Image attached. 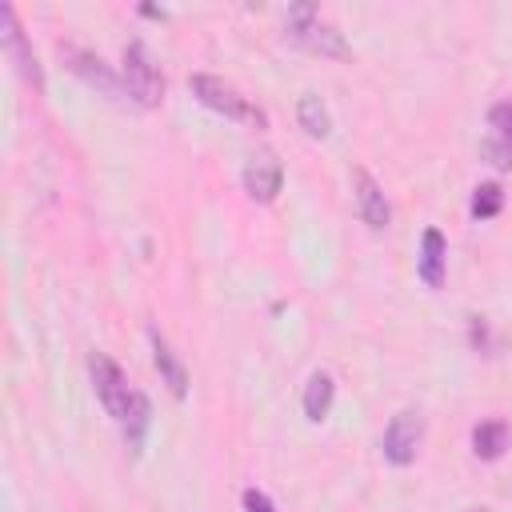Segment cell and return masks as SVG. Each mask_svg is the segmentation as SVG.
<instances>
[{
	"label": "cell",
	"mask_w": 512,
	"mask_h": 512,
	"mask_svg": "<svg viewBox=\"0 0 512 512\" xmlns=\"http://www.w3.org/2000/svg\"><path fill=\"white\" fill-rule=\"evenodd\" d=\"M188 88H192V96H196L204 108H212V112H220V116H228V120H236V124H248V128H268V112H264L256 100H248L240 88H232L224 76L192 72V76H188Z\"/></svg>",
	"instance_id": "1"
},
{
	"label": "cell",
	"mask_w": 512,
	"mask_h": 512,
	"mask_svg": "<svg viewBox=\"0 0 512 512\" xmlns=\"http://www.w3.org/2000/svg\"><path fill=\"white\" fill-rule=\"evenodd\" d=\"M284 28H288V40L316 52V56H332V60H344L352 48L344 40V32L320 16L316 4H292L288 16H284Z\"/></svg>",
	"instance_id": "2"
},
{
	"label": "cell",
	"mask_w": 512,
	"mask_h": 512,
	"mask_svg": "<svg viewBox=\"0 0 512 512\" xmlns=\"http://www.w3.org/2000/svg\"><path fill=\"white\" fill-rule=\"evenodd\" d=\"M120 68H124V84H128V100H136L140 108H156L164 100V72L160 64L152 60L148 44L140 36H132L120 52Z\"/></svg>",
	"instance_id": "3"
},
{
	"label": "cell",
	"mask_w": 512,
	"mask_h": 512,
	"mask_svg": "<svg viewBox=\"0 0 512 512\" xmlns=\"http://www.w3.org/2000/svg\"><path fill=\"white\" fill-rule=\"evenodd\" d=\"M88 376H92V388H96V400L104 404V412L116 424H124L132 412V400H136V388L128 384L124 368L108 352H88Z\"/></svg>",
	"instance_id": "4"
},
{
	"label": "cell",
	"mask_w": 512,
	"mask_h": 512,
	"mask_svg": "<svg viewBox=\"0 0 512 512\" xmlns=\"http://www.w3.org/2000/svg\"><path fill=\"white\" fill-rule=\"evenodd\" d=\"M60 60H64V68L72 72V76H80L88 88H96L100 96H108V100H128V84H124V76H116V68L104 60V56H96V52H88V48H80V44H60Z\"/></svg>",
	"instance_id": "5"
},
{
	"label": "cell",
	"mask_w": 512,
	"mask_h": 512,
	"mask_svg": "<svg viewBox=\"0 0 512 512\" xmlns=\"http://www.w3.org/2000/svg\"><path fill=\"white\" fill-rule=\"evenodd\" d=\"M420 444H424V412L420 408H400L384 424V436H380L384 460L396 464V468H408L420 456Z\"/></svg>",
	"instance_id": "6"
},
{
	"label": "cell",
	"mask_w": 512,
	"mask_h": 512,
	"mask_svg": "<svg viewBox=\"0 0 512 512\" xmlns=\"http://www.w3.org/2000/svg\"><path fill=\"white\" fill-rule=\"evenodd\" d=\"M0 36H4V48H8L16 72L40 92V88H44V68H40V60H36V52H32V44H28V36H24V28H20L12 4H0Z\"/></svg>",
	"instance_id": "7"
},
{
	"label": "cell",
	"mask_w": 512,
	"mask_h": 512,
	"mask_svg": "<svg viewBox=\"0 0 512 512\" xmlns=\"http://www.w3.org/2000/svg\"><path fill=\"white\" fill-rule=\"evenodd\" d=\"M352 196H356V212L372 232H384L392 224V204L384 196V188L376 184V176L368 168H352Z\"/></svg>",
	"instance_id": "8"
},
{
	"label": "cell",
	"mask_w": 512,
	"mask_h": 512,
	"mask_svg": "<svg viewBox=\"0 0 512 512\" xmlns=\"http://www.w3.org/2000/svg\"><path fill=\"white\" fill-rule=\"evenodd\" d=\"M240 184H244V192H248L256 204H272V200L280 196V188H284V168H280V160H276L272 152H256V156L244 164Z\"/></svg>",
	"instance_id": "9"
},
{
	"label": "cell",
	"mask_w": 512,
	"mask_h": 512,
	"mask_svg": "<svg viewBox=\"0 0 512 512\" xmlns=\"http://www.w3.org/2000/svg\"><path fill=\"white\" fill-rule=\"evenodd\" d=\"M148 344H152V364H156V372H160V384H168V392H172L176 400H184V396H188V368H184L180 352L168 344V336H164L156 324L148 328Z\"/></svg>",
	"instance_id": "10"
},
{
	"label": "cell",
	"mask_w": 512,
	"mask_h": 512,
	"mask_svg": "<svg viewBox=\"0 0 512 512\" xmlns=\"http://www.w3.org/2000/svg\"><path fill=\"white\" fill-rule=\"evenodd\" d=\"M444 268H448V240L440 228H424L420 236V256H416V272L428 288H440L444 284Z\"/></svg>",
	"instance_id": "11"
},
{
	"label": "cell",
	"mask_w": 512,
	"mask_h": 512,
	"mask_svg": "<svg viewBox=\"0 0 512 512\" xmlns=\"http://www.w3.org/2000/svg\"><path fill=\"white\" fill-rule=\"evenodd\" d=\"M508 444H512V428H508V420H500V416H488V420H480V424L472 428V452H476L480 460H500V456L508 452Z\"/></svg>",
	"instance_id": "12"
},
{
	"label": "cell",
	"mask_w": 512,
	"mask_h": 512,
	"mask_svg": "<svg viewBox=\"0 0 512 512\" xmlns=\"http://www.w3.org/2000/svg\"><path fill=\"white\" fill-rule=\"evenodd\" d=\"M332 400H336V380L328 372H312L308 384H304V396H300V408L312 424H320L328 412H332Z\"/></svg>",
	"instance_id": "13"
},
{
	"label": "cell",
	"mask_w": 512,
	"mask_h": 512,
	"mask_svg": "<svg viewBox=\"0 0 512 512\" xmlns=\"http://www.w3.org/2000/svg\"><path fill=\"white\" fill-rule=\"evenodd\" d=\"M296 120H300L304 136H312V140H324V136L332 132V116H328V104H324L316 92H304V96L296 100Z\"/></svg>",
	"instance_id": "14"
},
{
	"label": "cell",
	"mask_w": 512,
	"mask_h": 512,
	"mask_svg": "<svg viewBox=\"0 0 512 512\" xmlns=\"http://www.w3.org/2000/svg\"><path fill=\"white\" fill-rule=\"evenodd\" d=\"M148 428H152V400L136 388V400H132V412H128V420L120 424V436H124V448H132V452H140L144 448V440H148Z\"/></svg>",
	"instance_id": "15"
},
{
	"label": "cell",
	"mask_w": 512,
	"mask_h": 512,
	"mask_svg": "<svg viewBox=\"0 0 512 512\" xmlns=\"http://www.w3.org/2000/svg\"><path fill=\"white\" fill-rule=\"evenodd\" d=\"M500 208H504V188L496 180H484L472 188V200H468L472 220H492V216H500Z\"/></svg>",
	"instance_id": "16"
},
{
	"label": "cell",
	"mask_w": 512,
	"mask_h": 512,
	"mask_svg": "<svg viewBox=\"0 0 512 512\" xmlns=\"http://www.w3.org/2000/svg\"><path fill=\"white\" fill-rule=\"evenodd\" d=\"M480 156H484L492 168L508 172V168H512V140H504V136H484V140H480Z\"/></svg>",
	"instance_id": "17"
},
{
	"label": "cell",
	"mask_w": 512,
	"mask_h": 512,
	"mask_svg": "<svg viewBox=\"0 0 512 512\" xmlns=\"http://www.w3.org/2000/svg\"><path fill=\"white\" fill-rule=\"evenodd\" d=\"M468 344H472L476 352H484V356L496 352V340H492V328H488L484 316H468Z\"/></svg>",
	"instance_id": "18"
},
{
	"label": "cell",
	"mask_w": 512,
	"mask_h": 512,
	"mask_svg": "<svg viewBox=\"0 0 512 512\" xmlns=\"http://www.w3.org/2000/svg\"><path fill=\"white\" fill-rule=\"evenodd\" d=\"M488 128H492V136L512 140V100H500L488 108Z\"/></svg>",
	"instance_id": "19"
},
{
	"label": "cell",
	"mask_w": 512,
	"mask_h": 512,
	"mask_svg": "<svg viewBox=\"0 0 512 512\" xmlns=\"http://www.w3.org/2000/svg\"><path fill=\"white\" fill-rule=\"evenodd\" d=\"M240 504H244V512H276L272 496H268V492H260V488H244Z\"/></svg>",
	"instance_id": "20"
},
{
	"label": "cell",
	"mask_w": 512,
	"mask_h": 512,
	"mask_svg": "<svg viewBox=\"0 0 512 512\" xmlns=\"http://www.w3.org/2000/svg\"><path fill=\"white\" fill-rule=\"evenodd\" d=\"M140 16H152V20H164L168 12H164V8H156V4H140Z\"/></svg>",
	"instance_id": "21"
},
{
	"label": "cell",
	"mask_w": 512,
	"mask_h": 512,
	"mask_svg": "<svg viewBox=\"0 0 512 512\" xmlns=\"http://www.w3.org/2000/svg\"><path fill=\"white\" fill-rule=\"evenodd\" d=\"M464 512H488V508H484V504H472V508H464Z\"/></svg>",
	"instance_id": "22"
}]
</instances>
